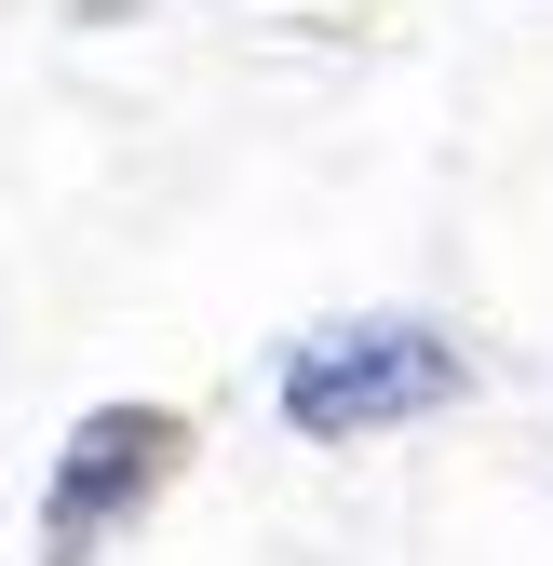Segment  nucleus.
Wrapping results in <instances>:
<instances>
[{
  "label": "nucleus",
  "instance_id": "1",
  "mask_svg": "<svg viewBox=\"0 0 553 566\" xmlns=\"http://www.w3.org/2000/svg\"><path fill=\"white\" fill-rule=\"evenodd\" d=\"M459 391H472V350L419 311H337V324L284 337V378H270L298 446H378L405 418H446Z\"/></svg>",
  "mask_w": 553,
  "mask_h": 566
},
{
  "label": "nucleus",
  "instance_id": "2",
  "mask_svg": "<svg viewBox=\"0 0 553 566\" xmlns=\"http://www.w3.org/2000/svg\"><path fill=\"white\" fill-rule=\"evenodd\" d=\"M176 472H189L176 405H82V432L54 446V485H41V566H95Z\"/></svg>",
  "mask_w": 553,
  "mask_h": 566
}]
</instances>
